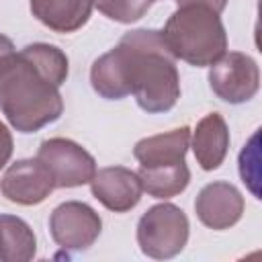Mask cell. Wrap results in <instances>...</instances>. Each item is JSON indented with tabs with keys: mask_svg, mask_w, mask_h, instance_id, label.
Returning <instances> with one entry per match:
<instances>
[{
	"mask_svg": "<svg viewBox=\"0 0 262 262\" xmlns=\"http://www.w3.org/2000/svg\"><path fill=\"white\" fill-rule=\"evenodd\" d=\"M192 151L203 170H217L229 149V129L219 113L205 115L190 135Z\"/></svg>",
	"mask_w": 262,
	"mask_h": 262,
	"instance_id": "obj_11",
	"label": "cell"
},
{
	"mask_svg": "<svg viewBox=\"0 0 262 262\" xmlns=\"http://www.w3.org/2000/svg\"><path fill=\"white\" fill-rule=\"evenodd\" d=\"M156 0H92V4L115 23H135L139 20Z\"/></svg>",
	"mask_w": 262,
	"mask_h": 262,
	"instance_id": "obj_16",
	"label": "cell"
},
{
	"mask_svg": "<svg viewBox=\"0 0 262 262\" xmlns=\"http://www.w3.org/2000/svg\"><path fill=\"white\" fill-rule=\"evenodd\" d=\"M196 217L215 231L233 227L244 215V196L229 182H211L201 188L194 201Z\"/></svg>",
	"mask_w": 262,
	"mask_h": 262,
	"instance_id": "obj_9",
	"label": "cell"
},
{
	"mask_svg": "<svg viewBox=\"0 0 262 262\" xmlns=\"http://www.w3.org/2000/svg\"><path fill=\"white\" fill-rule=\"evenodd\" d=\"M188 147H190V129L178 127L168 133L139 139L133 147V156L141 166L178 164L184 162Z\"/></svg>",
	"mask_w": 262,
	"mask_h": 262,
	"instance_id": "obj_13",
	"label": "cell"
},
{
	"mask_svg": "<svg viewBox=\"0 0 262 262\" xmlns=\"http://www.w3.org/2000/svg\"><path fill=\"white\" fill-rule=\"evenodd\" d=\"M164 43L176 59L205 68L227 51V33L219 14L205 6H178L162 29Z\"/></svg>",
	"mask_w": 262,
	"mask_h": 262,
	"instance_id": "obj_3",
	"label": "cell"
},
{
	"mask_svg": "<svg viewBox=\"0 0 262 262\" xmlns=\"http://www.w3.org/2000/svg\"><path fill=\"white\" fill-rule=\"evenodd\" d=\"M37 160H41L49 168L57 188L88 184L96 174L94 158L80 143L66 137H51L41 141Z\"/></svg>",
	"mask_w": 262,
	"mask_h": 262,
	"instance_id": "obj_5",
	"label": "cell"
},
{
	"mask_svg": "<svg viewBox=\"0 0 262 262\" xmlns=\"http://www.w3.org/2000/svg\"><path fill=\"white\" fill-rule=\"evenodd\" d=\"M188 217L172 203L149 207L137 223V244L147 258L168 260L180 254L188 242Z\"/></svg>",
	"mask_w": 262,
	"mask_h": 262,
	"instance_id": "obj_4",
	"label": "cell"
},
{
	"mask_svg": "<svg viewBox=\"0 0 262 262\" xmlns=\"http://www.w3.org/2000/svg\"><path fill=\"white\" fill-rule=\"evenodd\" d=\"M37 252V239L27 221L16 215H0V260L29 262Z\"/></svg>",
	"mask_w": 262,
	"mask_h": 262,
	"instance_id": "obj_15",
	"label": "cell"
},
{
	"mask_svg": "<svg viewBox=\"0 0 262 262\" xmlns=\"http://www.w3.org/2000/svg\"><path fill=\"white\" fill-rule=\"evenodd\" d=\"M90 84L106 100L133 94L145 113H166L180 98L176 57L164 43L162 31L154 29L125 33L117 47L94 59Z\"/></svg>",
	"mask_w": 262,
	"mask_h": 262,
	"instance_id": "obj_1",
	"label": "cell"
},
{
	"mask_svg": "<svg viewBox=\"0 0 262 262\" xmlns=\"http://www.w3.org/2000/svg\"><path fill=\"white\" fill-rule=\"evenodd\" d=\"M209 86L229 104H242L256 96L260 88V70L256 61L239 51H225L209 70Z\"/></svg>",
	"mask_w": 262,
	"mask_h": 262,
	"instance_id": "obj_6",
	"label": "cell"
},
{
	"mask_svg": "<svg viewBox=\"0 0 262 262\" xmlns=\"http://www.w3.org/2000/svg\"><path fill=\"white\" fill-rule=\"evenodd\" d=\"M55 188L49 168L41 160H18L8 166L0 180L2 194L16 205H39Z\"/></svg>",
	"mask_w": 262,
	"mask_h": 262,
	"instance_id": "obj_8",
	"label": "cell"
},
{
	"mask_svg": "<svg viewBox=\"0 0 262 262\" xmlns=\"http://www.w3.org/2000/svg\"><path fill=\"white\" fill-rule=\"evenodd\" d=\"M141 188L154 199H172L180 194L190 182V170L186 162L162 164V166H139Z\"/></svg>",
	"mask_w": 262,
	"mask_h": 262,
	"instance_id": "obj_14",
	"label": "cell"
},
{
	"mask_svg": "<svg viewBox=\"0 0 262 262\" xmlns=\"http://www.w3.org/2000/svg\"><path fill=\"white\" fill-rule=\"evenodd\" d=\"M90 190L98 203H102L113 213L131 211L141 199V182L137 172L123 166H108L96 170L90 180Z\"/></svg>",
	"mask_w": 262,
	"mask_h": 262,
	"instance_id": "obj_10",
	"label": "cell"
},
{
	"mask_svg": "<svg viewBox=\"0 0 262 262\" xmlns=\"http://www.w3.org/2000/svg\"><path fill=\"white\" fill-rule=\"evenodd\" d=\"M49 231L53 242L66 250H88L102 231V219L90 205L66 201L51 211Z\"/></svg>",
	"mask_w": 262,
	"mask_h": 262,
	"instance_id": "obj_7",
	"label": "cell"
},
{
	"mask_svg": "<svg viewBox=\"0 0 262 262\" xmlns=\"http://www.w3.org/2000/svg\"><path fill=\"white\" fill-rule=\"evenodd\" d=\"M68 70L66 53L49 43L27 45L0 66V111L16 131L35 133L61 117Z\"/></svg>",
	"mask_w": 262,
	"mask_h": 262,
	"instance_id": "obj_2",
	"label": "cell"
},
{
	"mask_svg": "<svg viewBox=\"0 0 262 262\" xmlns=\"http://www.w3.org/2000/svg\"><path fill=\"white\" fill-rule=\"evenodd\" d=\"M33 16L55 33L82 29L92 14V0H29Z\"/></svg>",
	"mask_w": 262,
	"mask_h": 262,
	"instance_id": "obj_12",
	"label": "cell"
},
{
	"mask_svg": "<svg viewBox=\"0 0 262 262\" xmlns=\"http://www.w3.org/2000/svg\"><path fill=\"white\" fill-rule=\"evenodd\" d=\"M10 156H12V135L8 127L0 121V170L8 164Z\"/></svg>",
	"mask_w": 262,
	"mask_h": 262,
	"instance_id": "obj_17",
	"label": "cell"
},
{
	"mask_svg": "<svg viewBox=\"0 0 262 262\" xmlns=\"http://www.w3.org/2000/svg\"><path fill=\"white\" fill-rule=\"evenodd\" d=\"M178 6H205L215 10L217 14L223 12V8L227 6V0H176Z\"/></svg>",
	"mask_w": 262,
	"mask_h": 262,
	"instance_id": "obj_18",
	"label": "cell"
},
{
	"mask_svg": "<svg viewBox=\"0 0 262 262\" xmlns=\"http://www.w3.org/2000/svg\"><path fill=\"white\" fill-rule=\"evenodd\" d=\"M14 53V43L6 37V35H0V66Z\"/></svg>",
	"mask_w": 262,
	"mask_h": 262,
	"instance_id": "obj_19",
	"label": "cell"
}]
</instances>
